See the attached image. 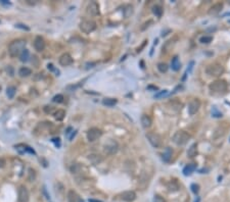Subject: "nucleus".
Here are the masks:
<instances>
[{"label":"nucleus","mask_w":230,"mask_h":202,"mask_svg":"<svg viewBox=\"0 0 230 202\" xmlns=\"http://www.w3.org/2000/svg\"><path fill=\"white\" fill-rule=\"evenodd\" d=\"M26 40L23 39H16L14 40L9 45H8V53L11 57L20 56V54L23 52V50L26 47Z\"/></svg>","instance_id":"1"},{"label":"nucleus","mask_w":230,"mask_h":202,"mask_svg":"<svg viewBox=\"0 0 230 202\" xmlns=\"http://www.w3.org/2000/svg\"><path fill=\"white\" fill-rule=\"evenodd\" d=\"M190 135L187 132H185V131H178V132H176L174 134L173 142L178 146H183L190 140Z\"/></svg>","instance_id":"2"},{"label":"nucleus","mask_w":230,"mask_h":202,"mask_svg":"<svg viewBox=\"0 0 230 202\" xmlns=\"http://www.w3.org/2000/svg\"><path fill=\"white\" fill-rule=\"evenodd\" d=\"M209 88L214 93H224L227 90V83L224 80H216L210 84Z\"/></svg>","instance_id":"3"},{"label":"nucleus","mask_w":230,"mask_h":202,"mask_svg":"<svg viewBox=\"0 0 230 202\" xmlns=\"http://www.w3.org/2000/svg\"><path fill=\"white\" fill-rule=\"evenodd\" d=\"M206 73L210 77H220L224 73V68H223L222 64L214 63L208 66L207 70H206Z\"/></svg>","instance_id":"4"},{"label":"nucleus","mask_w":230,"mask_h":202,"mask_svg":"<svg viewBox=\"0 0 230 202\" xmlns=\"http://www.w3.org/2000/svg\"><path fill=\"white\" fill-rule=\"evenodd\" d=\"M96 29V23L91 20H84L80 23V30L83 33L89 34Z\"/></svg>","instance_id":"5"},{"label":"nucleus","mask_w":230,"mask_h":202,"mask_svg":"<svg viewBox=\"0 0 230 202\" xmlns=\"http://www.w3.org/2000/svg\"><path fill=\"white\" fill-rule=\"evenodd\" d=\"M146 138L147 140L149 141V143L154 146V148H160L163 144V141H162V138L159 134L156 133H152V132H149V133H146Z\"/></svg>","instance_id":"6"},{"label":"nucleus","mask_w":230,"mask_h":202,"mask_svg":"<svg viewBox=\"0 0 230 202\" xmlns=\"http://www.w3.org/2000/svg\"><path fill=\"white\" fill-rule=\"evenodd\" d=\"M102 135V132L98 128H91L87 132V139L89 142H94L98 138H100Z\"/></svg>","instance_id":"7"},{"label":"nucleus","mask_w":230,"mask_h":202,"mask_svg":"<svg viewBox=\"0 0 230 202\" xmlns=\"http://www.w3.org/2000/svg\"><path fill=\"white\" fill-rule=\"evenodd\" d=\"M86 12L87 14L91 16H95L97 14H99V5H98L97 2L95 1H91L86 7Z\"/></svg>","instance_id":"8"},{"label":"nucleus","mask_w":230,"mask_h":202,"mask_svg":"<svg viewBox=\"0 0 230 202\" xmlns=\"http://www.w3.org/2000/svg\"><path fill=\"white\" fill-rule=\"evenodd\" d=\"M119 149V144L115 140H109L104 145V151L107 154H115Z\"/></svg>","instance_id":"9"},{"label":"nucleus","mask_w":230,"mask_h":202,"mask_svg":"<svg viewBox=\"0 0 230 202\" xmlns=\"http://www.w3.org/2000/svg\"><path fill=\"white\" fill-rule=\"evenodd\" d=\"M30 199V194L29 191L26 187L21 186L19 189V193H18V201L19 202H29Z\"/></svg>","instance_id":"10"},{"label":"nucleus","mask_w":230,"mask_h":202,"mask_svg":"<svg viewBox=\"0 0 230 202\" xmlns=\"http://www.w3.org/2000/svg\"><path fill=\"white\" fill-rule=\"evenodd\" d=\"M199 107H201V101L199 99H193L190 101L188 105V113L190 115H193L199 111Z\"/></svg>","instance_id":"11"},{"label":"nucleus","mask_w":230,"mask_h":202,"mask_svg":"<svg viewBox=\"0 0 230 202\" xmlns=\"http://www.w3.org/2000/svg\"><path fill=\"white\" fill-rule=\"evenodd\" d=\"M73 61L74 60H73L72 56H71L69 53H64L63 55H61V57H59V62L61 66L71 65V64L73 63Z\"/></svg>","instance_id":"12"},{"label":"nucleus","mask_w":230,"mask_h":202,"mask_svg":"<svg viewBox=\"0 0 230 202\" xmlns=\"http://www.w3.org/2000/svg\"><path fill=\"white\" fill-rule=\"evenodd\" d=\"M34 48L35 50H37L38 52H41V51L44 50L45 48V42H44V39L41 37V36H37L34 40Z\"/></svg>","instance_id":"13"},{"label":"nucleus","mask_w":230,"mask_h":202,"mask_svg":"<svg viewBox=\"0 0 230 202\" xmlns=\"http://www.w3.org/2000/svg\"><path fill=\"white\" fill-rule=\"evenodd\" d=\"M121 199L126 202H132L136 199V193L134 191H125L121 194Z\"/></svg>","instance_id":"14"},{"label":"nucleus","mask_w":230,"mask_h":202,"mask_svg":"<svg viewBox=\"0 0 230 202\" xmlns=\"http://www.w3.org/2000/svg\"><path fill=\"white\" fill-rule=\"evenodd\" d=\"M68 201L69 202H84L80 195L74 190H70L68 192Z\"/></svg>","instance_id":"15"},{"label":"nucleus","mask_w":230,"mask_h":202,"mask_svg":"<svg viewBox=\"0 0 230 202\" xmlns=\"http://www.w3.org/2000/svg\"><path fill=\"white\" fill-rule=\"evenodd\" d=\"M223 8V4L222 3H216L212 6L209 9V14L210 16H215V14H219V12L222 10Z\"/></svg>","instance_id":"16"},{"label":"nucleus","mask_w":230,"mask_h":202,"mask_svg":"<svg viewBox=\"0 0 230 202\" xmlns=\"http://www.w3.org/2000/svg\"><path fill=\"white\" fill-rule=\"evenodd\" d=\"M141 124H142L143 128L147 129L151 126V119L148 117L147 115H143L141 117Z\"/></svg>","instance_id":"17"},{"label":"nucleus","mask_w":230,"mask_h":202,"mask_svg":"<svg viewBox=\"0 0 230 202\" xmlns=\"http://www.w3.org/2000/svg\"><path fill=\"white\" fill-rule=\"evenodd\" d=\"M195 169H196V165H195L194 163H191V164L186 165V166L183 169V175L184 176H190L191 174L195 171Z\"/></svg>","instance_id":"18"},{"label":"nucleus","mask_w":230,"mask_h":202,"mask_svg":"<svg viewBox=\"0 0 230 202\" xmlns=\"http://www.w3.org/2000/svg\"><path fill=\"white\" fill-rule=\"evenodd\" d=\"M171 65H172V68H173L175 72H177V70H180V68H181V63H180V60H179V58H178V56L173 57V59H172V61H171Z\"/></svg>","instance_id":"19"},{"label":"nucleus","mask_w":230,"mask_h":202,"mask_svg":"<svg viewBox=\"0 0 230 202\" xmlns=\"http://www.w3.org/2000/svg\"><path fill=\"white\" fill-rule=\"evenodd\" d=\"M197 154V145L196 143H193L187 150V156L189 157H194Z\"/></svg>","instance_id":"20"},{"label":"nucleus","mask_w":230,"mask_h":202,"mask_svg":"<svg viewBox=\"0 0 230 202\" xmlns=\"http://www.w3.org/2000/svg\"><path fill=\"white\" fill-rule=\"evenodd\" d=\"M53 115H54V119H56V121L61 122V121H63L64 119V117H66V111H64V109H57V110L53 113Z\"/></svg>","instance_id":"21"},{"label":"nucleus","mask_w":230,"mask_h":202,"mask_svg":"<svg viewBox=\"0 0 230 202\" xmlns=\"http://www.w3.org/2000/svg\"><path fill=\"white\" fill-rule=\"evenodd\" d=\"M172 154H173V151H172L171 148L170 147L166 148V150L164 151V154H163V159H164V161L169 162L172 158Z\"/></svg>","instance_id":"22"},{"label":"nucleus","mask_w":230,"mask_h":202,"mask_svg":"<svg viewBox=\"0 0 230 202\" xmlns=\"http://www.w3.org/2000/svg\"><path fill=\"white\" fill-rule=\"evenodd\" d=\"M20 59L21 62H28L30 60V52L28 49H24L23 52L20 54Z\"/></svg>","instance_id":"23"},{"label":"nucleus","mask_w":230,"mask_h":202,"mask_svg":"<svg viewBox=\"0 0 230 202\" xmlns=\"http://www.w3.org/2000/svg\"><path fill=\"white\" fill-rule=\"evenodd\" d=\"M16 87L14 86H8L7 88H6V95H7V97L9 98V99H12V98L14 97V95H16Z\"/></svg>","instance_id":"24"},{"label":"nucleus","mask_w":230,"mask_h":202,"mask_svg":"<svg viewBox=\"0 0 230 202\" xmlns=\"http://www.w3.org/2000/svg\"><path fill=\"white\" fill-rule=\"evenodd\" d=\"M31 74H32L31 68H27V66H23V68H21L20 70H19V75H20L21 77H28Z\"/></svg>","instance_id":"25"},{"label":"nucleus","mask_w":230,"mask_h":202,"mask_svg":"<svg viewBox=\"0 0 230 202\" xmlns=\"http://www.w3.org/2000/svg\"><path fill=\"white\" fill-rule=\"evenodd\" d=\"M118 102L117 99H114V98H104V100H102V104L105 105V106H114V105H116Z\"/></svg>","instance_id":"26"},{"label":"nucleus","mask_w":230,"mask_h":202,"mask_svg":"<svg viewBox=\"0 0 230 202\" xmlns=\"http://www.w3.org/2000/svg\"><path fill=\"white\" fill-rule=\"evenodd\" d=\"M152 12H154V14H156L158 18H161L163 14V8L161 7L160 5H154V7H152Z\"/></svg>","instance_id":"27"},{"label":"nucleus","mask_w":230,"mask_h":202,"mask_svg":"<svg viewBox=\"0 0 230 202\" xmlns=\"http://www.w3.org/2000/svg\"><path fill=\"white\" fill-rule=\"evenodd\" d=\"M213 41V37L212 36H203V37L199 38V42L201 44H209Z\"/></svg>","instance_id":"28"},{"label":"nucleus","mask_w":230,"mask_h":202,"mask_svg":"<svg viewBox=\"0 0 230 202\" xmlns=\"http://www.w3.org/2000/svg\"><path fill=\"white\" fill-rule=\"evenodd\" d=\"M158 70L161 73H166L168 70V65L166 63H164V62H161V63L158 64Z\"/></svg>","instance_id":"29"},{"label":"nucleus","mask_w":230,"mask_h":202,"mask_svg":"<svg viewBox=\"0 0 230 202\" xmlns=\"http://www.w3.org/2000/svg\"><path fill=\"white\" fill-rule=\"evenodd\" d=\"M52 101L55 103H61L64 102V96L61 95V94H57V95H55L54 97L52 98Z\"/></svg>","instance_id":"30"},{"label":"nucleus","mask_w":230,"mask_h":202,"mask_svg":"<svg viewBox=\"0 0 230 202\" xmlns=\"http://www.w3.org/2000/svg\"><path fill=\"white\" fill-rule=\"evenodd\" d=\"M168 94V90H163V91H160L158 92V93L154 95V98H156V99H160V98L164 97V96H166Z\"/></svg>","instance_id":"31"},{"label":"nucleus","mask_w":230,"mask_h":202,"mask_svg":"<svg viewBox=\"0 0 230 202\" xmlns=\"http://www.w3.org/2000/svg\"><path fill=\"white\" fill-rule=\"evenodd\" d=\"M47 68H48V70H51V72H54L55 74H56V76H59V70H57V68H55L54 65H53L52 63H48V64H47Z\"/></svg>","instance_id":"32"},{"label":"nucleus","mask_w":230,"mask_h":202,"mask_svg":"<svg viewBox=\"0 0 230 202\" xmlns=\"http://www.w3.org/2000/svg\"><path fill=\"white\" fill-rule=\"evenodd\" d=\"M212 115H213V117H222V112H219V111L217 110L216 106L213 107V109H212Z\"/></svg>","instance_id":"33"},{"label":"nucleus","mask_w":230,"mask_h":202,"mask_svg":"<svg viewBox=\"0 0 230 202\" xmlns=\"http://www.w3.org/2000/svg\"><path fill=\"white\" fill-rule=\"evenodd\" d=\"M190 189L194 194H197V193L199 192V186L197 184H191Z\"/></svg>","instance_id":"34"},{"label":"nucleus","mask_w":230,"mask_h":202,"mask_svg":"<svg viewBox=\"0 0 230 202\" xmlns=\"http://www.w3.org/2000/svg\"><path fill=\"white\" fill-rule=\"evenodd\" d=\"M16 28H19V29H21V30H25V31H30V28L27 27L26 25H24V23H16Z\"/></svg>","instance_id":"35"},{"label":"nucleus","mask_w":230,"mask_h":202,"mask_svg":"<svg viewBox=\"0 0 230 202\" xmlns=\"http://www.w3.org/2000/svg\"><path fill=\"white\" fill-rule=\"evenodd\" d=\"M154 202H166V200H165L163 197H161L160 195H156V196H154Z\"/></svg>","instance_id":"36"},{"label":"nucleus","mask_w":230,"mask_h":202,"mask_svg":"<svg viewBox=\"0 0 230 202\" xmlns=\"http://www.w3.org/2000/svg\"><path fill=\"white\" fill-rule=\"evenodd\" d=\"M0 4H2V5H5V6L11 5V3H10L9 1H7V0H0Z\"/></svg>","instance_id":"37"},{"label":"nucleus","mask_w":230,"mask_h":202,"mask_svg":"<svg viewBox=\"0 0 230 202\" xmlns=\"http://www.w3.org/2000/svg\"><path fill=\"white\" fill-rule=\"evenodd\" d=\"M44 111L46 113H51V112H52V107H51V106H45L44 107Z\"/></svg>","instance_id":"38"},{"label":"nucleus","mask_w":230,"mask_h":202,"mask_svg":"<svg viewBox=\"0 0 230 202\" xmlns=\"http://www.w3.org/2000/svg\"><path fill=\"white\" fill-rule=\"evenodd\" d=\"M52 142H54V143H55V146H57V147H59V146H61V141H59V138H54V139H52Z\"/></svg>","instance_id":"39"},{"label":"nucleus","mask_w":230,"mask_h":202,"mask_svg":"<svg viewBox=\"0 0 230 202\" xmlns=\"http://www.w3.org/2000/svg\"><path fill=\"white\" fill-rule=\"evenodd\" d=\"M77 134V131H73V133H72V136H70L69 137V140H72L73 138L75 137V135Z\"/></svg>","instance_id":"40"},{"label":"nucleus","mask_w":230,"mask_h":202,"mask_svg":"<svg viewBox=\"0 0 230 202\" xmlns=\"http://www.w3.org/2000/svg\"><path fill=\"white\" fill-rule=\"evenodd\" d=\"M71 131H73V129L70 127V128H68V130H66V136H69V134H70V133H71Z\"/></svg>","instance_id":"41"},{"label":"nucleus","mask_w":230,"mask_h":202,"mask_svg":"<svg viewBox=\"0 0 230 202\" xmlns=\"http://www.w3.org/2000/svg\"><path fill=\"white\" fill-rule=\"evenodd\" d=\"M4 164H5V162H4V160L2 159V158H0V167H3Z\"/></svg>","instance_id":"42"},{"label":"nucleus","mask_w":230,"mask_h":202,"mask_svg":"<svg viewBox=\"0 0 230 202\" xmlns=\"http://www.w3.org/2000/svg\"><path fill=\"white\" fill-rule=\"evenodd\" d=\"M89 202H102L100 200H94V199H89Z\"/></svg>","instance_id":"43"},{"label":"nucleus","mask_w":230,"mask_h":202,"mask_svg":"<svg viewBox=\"0 0 230 202\" xmlns=\"http://www.w3.org/2000/svg\"><path fill=\"white\" fill-rule=\"evenodd\" d=\"M199 200H201V199H199V197H197V199L195 200V202H199Z\"/></svg>","instance_id":"44"},{"label":"nucleus","mask_w":230,"mask_h":202,"mask_svg":"<svg viewBox=\"0 0 230 202\" xmlns=\"http://www.w3.org/2000/svg\"><path fill=\"white\" fill-rule=\"evenodd\" d=\"M230 16V12H228V14H225L224 16Z\"/></svg>","instance_id":"45"},{"label":"nucleus","mask_w":230,"mask_h":202,"mask_svg":"<svg viewBox=\"0 0 230 202\" xmlns=\"http://www.w3.org/2000/svg\"><path fill=\"white\" fill-rule=\"evenodd\" d=\"M229 142H230V139H229Z\"/></svg>","instance_id":"46"}]
</instances>
